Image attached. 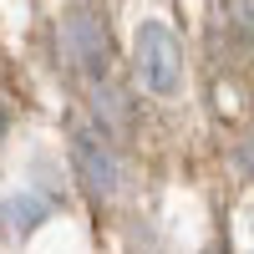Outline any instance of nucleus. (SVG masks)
Listing matches in <instances>:
<instances>
[{
  "label": "nucleus",
  "instance_id": "nucleus-1",
  "mask_svg": "<svg viewBox=\"0 0 254 254\" xmlns=\"http://www.w3.org/2000/svg\"><path fill=\"white\" fill-rule=\"evenodd\" d=\"M61 61H66L76 76L102 81V71H107V61H112V36H107V20L92 5H71L61 15Z\"/></svg>",
  "mask_w": 254,
  "mask_h": 254
},
{
  "label": "nucleus",
  "instance_id": "nucleus-2",
  "mask_svg": "<svg viewBox=\"0 0 254 254\" xmlns=\"http://www.w3.org/2000/svg\"><path fill=\"white\" fill-rule=\"evenodd\" d=\"M132 66L142 76V87L153 97H173L183 87V46L173 26H163V20H147L132 41Z\"/></svg>",
  "mask_w": 254,
  "mask_h": 254
},
{
  "label": "nucleus",
  "instance_id": "nucleus-3",
  "mask_svg": "<svg viewBox=\"0 0 254 254\" xmlns=\"http://www.w3.org/2000/svg\"><path fill=\"white\" fill-rule=\"evenodd\" d=\"M71 168H76V183L87 188V198H117V188H122V158H117V147L102 132L81 127V132L71 137Z\"/></svg>",
  "mask_w": 254,
  "mask_h": 254
},
{
  "label": "nucleus",
  "instance_id": "nucleus-4",
  "mask_svg": "<svg viewBox=\"0 0 254 254\" xmlns=\"http://www.w3.org/2000/svg\"><path fill=\"white\" fill-rule=\"evenodd\" d=\"M92 117L102 132H112V137H127L137 127V107H132V92L122 87V81H92Z\"/></svg>",
  "mask_w": 254,
  "mask_h": 254
},
{
  "label": "nucleus",
  "instance_id": "nucleus-5",
  "mask_svg": "<svg viewBox=\"0 0 254 254\" xmlns=\"http://www.w3.org/2000/svg\"><path fill=\"white\" fill-rule=\"evenodd\" d=\"M0 214H5V224H10V229H20V234H26V229H36L41 219L51 214V203H46V198L20 193V198H5V208H0Z\"/></svg>",
  "mask_w": 254,
  "mask_h": 254
},
{
  "label": "nucleus",
  "instance_id": "nucleus-6",
  "mask_svg": "<svg viewBox=\"0 0 254 254\" xmlns=\"http://www.w3.org/2000/svg\"><path fill=\"white\" fill-rule=\"evenodd\" d=\"M224 26L239 46H254V0H224Z\"/></svg>",
  "mask_w": 254,
  "mask_h": 254
},
{
  "label": "nucleus",
  "instance_id": "nucleus-7",
  "mask_svg": "<svg viewBox=\"0 0 254 254\" xmlns=\"http://www.w3.org/2000/svg\"><path fill=\"white\" fill-rule=\"evenodd\" d=\"M234 163H239V173L254 178V132H244V137L234 142Z\"/></svg>",
  "mask_w": 254,
  "mask_h": 254
},
{
  "label": "nucleus",
  "instance_id": "nucleus-8",
  "mask_svg": "<svg viewBox=\"0 0 254 254\" xmlns=\"http://www.w3.org/2000/svg\"><path fill=\"white\" fill-rule=\"evenodd\" d=\"M0 137H5V102H0Z\"/></svg>",
  "mask_w": 254,
  "mask_h": 254
},
{
  "label": "nucleus",
  "instance_id": "nucleus-9",
  "mask_svg": "<svg viewBox=\"0 0 254 254\" xmlns=\"http://www.w3.org/2000/svg\"><path fill=\"white\" fill-rule=\"evenodd\" d=\"M203 254H224V244H208V249H203Z\"/></svg>",
  "mask_w": 254,
  "mask_h": 254
}]
</instances>
